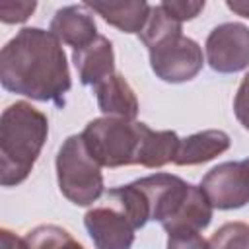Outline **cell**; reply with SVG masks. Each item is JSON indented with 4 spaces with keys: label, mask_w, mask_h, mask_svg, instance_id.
I'll use <instances>...</instances> for the list:
<instances>
[{
    "label": "cell",
    "mask_w": 249,
    "mask_h": 249,
    "mask_svg": "<svg viewBox=\"0 0 249 249\" xmlns=\"http://www.w3.org/2000/svg\"><path fill=\"white\" fill-rule=\"evenodd\" d=\"M0 82L6 91L64 107L72 80L60 41L41 27L19 29L0 51Z\"/></svg>",
    "instance_id": "cell-1"
},
{
    "label": "cell",
    "mask_w": 249,
    "mask_h": 249,
    "mask_svg": "<svg viewBox=\"0 0 249 249\" xmlns=\"http://www.w3.org/2000/svg\"><path fill=\"white\" fill-rule=\"evenodd\" d=\"M138 37L148 49L150 66L160 80L183 84L202 70L204 58L200 45L183 35V23L167 14L161 4L150 8L148 21Z\"/></svg>",
    "instance_id": "cell-2"
},
{
    "label": "cell",
    "mask_w": 249,
    "mask_h": 249,
    "mask_svg": "<svg viewBox=\"0 0 249 249\" xmlns=\"http://www.w3.org/2000/svg\"><path fill=\"white\" fill-rule=\"evenodd\" d=\"M49 136L47 115L27 101L8 105L0 117V183H23Z\"/></svg>",
    "instance_id": "cell-3"
},
{
    "label": "cell",
    "mask_w": 249,
    "mask_h": 249,
    "mask_svg": "<svg viewBox=\"0 0 249 249\" xmlns=\"http://www.w3.org/2000/svg\"><path fill=\"white\" fill-rule=\"evenodd\" d=\"M142 128L144 123L138 121L99 117L86 124L82 138L88 152L101 167L138 165Z\"/></svg>",
    "instance_id": "cell-4"
},
{
    "label": "cell",
    "mask_w": 249,
    "mask_h": 249,
    "mask_svg": "<svg viewBox=\"0 0 249 249\" xmlns=\"http://www.w3.org/2000/svg\"><path fill=\"white\" fill-rule=\"evenodd\" d=\"M60 193L76 206H89L103 195L101 165L88 152L82 134L68 136L56 154Z\"/></svg>",
    "instance_id": "cell-5"
},
{
    "label": "cell",
    "mask_w": 249,
    "mask_h": 249,
    "mask_svg": "<svg viewBox=\"0 0 249 249\" xmlns=\"http://www.w3.org/2000/svg\"><path fill=\"white\" fill-rule=\"evenodd\" d=\"M206 62L214 72L235 74L249 66V27L237 21L216 25L206 37Z\"/></svg>",
    "instance_id": "cell-6"
},
{
    "label": "cell",
    "mask_w": 249,
    "mask_h": 249,
    "mask_svg": "<svg viewBox=\"0 0 249 249\" xmlns=\"http://www.w3.org/2000/svg\"><path fill=\"white\" fill-rule=\"evenodd\" d=\"M212 208L235 210L249 202V167L245 161H224L212 167L198 185Z\"/></svg>",
    "instance_id": "cell-7"
},
{
    "label": "cell",
    "mask_w": 249,
    "mask_h": 249,
    "mask_svg": "<svg viewBox=\"0 0 249 249\" xmlns=\"http://www.w3.org/2000/svg\"><path fill=\"white\" fill-rule=\"evenodd\" d=\"M105 200L107 204L93 206L84 216V226L95 249H130L136 228L119 204L109 198Z\"/></svg>",
    "instance_id": "cell-8"
},
{
    "label": "cell",
    "mask_w": 249,
    "mask_h": 249,
    "mask_svg": "<svg viewBox=\"0 0 249 249\" xmlns=\"http://www.w3.org/2000/svg\"><path fill=\"white\" fill-rule=\"evenodd\" d=\"M49 31L64 45H70L74 49H82L89 45L99 33L95 19L86 4H72L64 6L54 12Z\"/></svg>",
    "instance_id": "cell-9"
},
{
    "label": "cell",
    "mask_w": 249,
    "mask_h": 249,
    "mask_svg": "<svg viewBox=\"0 0 249 249\" xmlns=\"http://www.w3.org/2000/svg\"><path fill=\"white\" fill-rule=\"evenodd\" d=\"M72 62L78 70L84 86H99L103 80L115 74V53L113 45L105 35H97L89 45L74 49Z\"/></svg>",
    "instance_id": "cell-10"
},
{
    "label": "cell",
    "mask_w": 249,
    "mask_h": 249,
    "mask_svg": "<svg viewBox=\"0 0 249 249\" xmlns=\"http://www.w3.org/2000/svg\"><path fill=\"white\" fill-rule=\"evenodd\" d=\"M97 97V107L105 117H121L134 121L138 115V99L130 84L115 72L107 80H103L99 86L93 88Z\"/></svg>",
    "instance_id": "cell-11"
},
{
    "label": "cell",
    "mask_w": 249,
    "mask_h": 249,
    "mask_svg": "<svg viewBox=\"0 0 249 249\" xmlns=\"http://www.w3.org/2000/svg\"><path fill=\"white\" fill-rule=\"evenodd\" d=\"M230 134L224 130H200L187 138H181L179 150L175 156V165H198L214 160L230 148Z\"/></svg>",
    "instance_id": "cell-12"
},
{
    "label": "cell",
    "mask_w": 249,
    "mask_h": 249,
    "mask_svg": "<svg viewBox=\"0 0 249 249\" xmlns=\"http://www.w3.org/2000/svg\"><path fill=\"white\" fill-rule=\"evenodd\" d=\"M89 10L99 14L109 25L123 33H140L150 16V4L144 0H124V2H84Z\"/></svg>",
    "instance_id": "cell-13"
},
{
    "label": "cell",
    "mask_w": 249,
    "mask_h": 249,
    "mask_svg": "<svg viewBox=\"0 0 249 249\" xmlns=\"http://www.w3.org/2000/svg\"><path fill=\"white\" fill-rule=\"evenodd\" d=\"M181 138L173 130H154L144 123L142 142L138 154V165L156 169L163 167L169 161H175Z\"/></svg>",
    "instance_id": "cell-14"
},
{
    "label": "cell",
    "mask_w": 249,
    "mask_h": 249,
    "mask_svg": "<svg viewBox=\"0 0 249 249\" xmlns=\"http://www.w3.org/2000/svg\"><path fill=\"white\" fill-rule=\"evenodd\" d=\"M212 204L202 193L200 187L193 185L187 200L183 202L181 210L175 214V218L163 226V230L169 233H181V231H202L208 228L212 220Z\"/></svg>",
    "instance_id": "cell-15"
},
{
    "label": "cell",
    "mask_w": 249,
    "mask_h": 249,
    "mask_svg": "<svg viewBox=\"0 0 249 249\" xmlns=\"http://www.w3.org/2000/svg\"><path fill=\"white\" fill-rule=\"evenodd\" d=\"M25 243L27 249H84V245H80L70 235V231L53 224L37 226L31 230L25 235Z\"/></svg>",
    "instance_id": "cell-16"
},
{
    "label": "cell",
    "mask_w": 249,
    "mask_h": 249,
    "mask_svg": "<svg viewBox=\"0 0 249 249\" xmlns=\"http://www.w3.org/2000/svg\"><path fill=\"white\" fill-rule=\"evenodd\" d=\"M210 249H249V224L228 222L208 239Z\"/></svg>",
    "instance_id": "cell-17"
},
{
    "label": "cell",
    "mask_w": 249,
    "mask_h": 249,
    "mask_svg": "<svg viewBox=\"0 0 249 249\" xmlns=\"http://www.w3.org/2000/svg\"><path fill=\"white\" fill-rule=\"evenodd\" d=\"M37 8V2H0V19L4 23H23Z\"/></svg>",
    "instance_id": "cell-18"
},
{
    "label": "cell",
    "mask_w": 249,
    "mask_h": 249,
    "mask_svg": "<svg viewBox=\"0 0 249 249\" xmlns=\"http://www.w3.org/2000/svg\"><path fill=\"white\" fill-rule=\"evenodd\" d=\"M163 10L167 14H171L175 19H179L181 23L187 19L196 18L202 10H204V0L198 2H191V0H171V2H161Z\"/></svg>",
    "instance_id": "cell-19"
},
{
    "label": "cell",
    "mask_w": 249,
    "mask_h": 249,
    "mask_svg": "<svg viewBox=\"0 0 249 249\" xmlns=\"http://www.w3.org/2000/svg\"><path fill=\"white\" fill-rule=\"evenodd\" d=\"M233 113H235V119L239 121V124L249 130V72L243 76L239 88H237V93L233 97Z\"/></svg>",
    "instance_id": "cell-20"
},
{
    "label": "cell",
    "mask_w": 249,
    "mask_h": 249,
    "mask_svg": "<svg viewBox=\"0 0 249 249\" xmlns=\"http://www.w3.org/2000/svg\"><path fill=\"white\" fill-rule=\"evenodd\" d=\"M167 249H210L198 231H181L167 235Z\"/></svg>",
    "instance_id": "cell-21"
},
{
    "label": "cell",
    "mask_w": 249,
    "mask_h": 249,
    "mask_svg": "<svg viewBox=\"0 0 249 249\" xmlns=\"http://www.w3.org/2000/svg\"><path fill=\"white\" fill-rule=\"evenodd\" d=\"M0 247L2 249H27V243H25V237L16 235L8 228H2L0 230Z\"/></svg>",
    "instance_id": "cell-22"
},
{
    "label": "cell",
    "mask_w": 249,
    "mask_h": 249,
    "mask_svg": "<svg viewBox=\"0 0 249 249\" xmlns=\"http://www.w3.org/2000/svg\"><path fill=\"white\" fill-rule=\"evenodd\" d=\"M226 6L241 18H249V0H228Z\"/></svg>",
    "instance_id": "cell-23"
},
{
    "label": "cell",
    "mask_w": 249,
    "mask_h": 249,
    "mask_svg": "<svg viewBox=\"0 0 249 249\" xmlns=\"http://www.w3.org/2000/svg\"><path fill=\"white\" fill-rule=\"evenodd\" d=\"M243 161H245V165H247V167H249V158H247V160H243Z\"/></svg>",
    "instance_id": "cell-24"
}]
</instances>
